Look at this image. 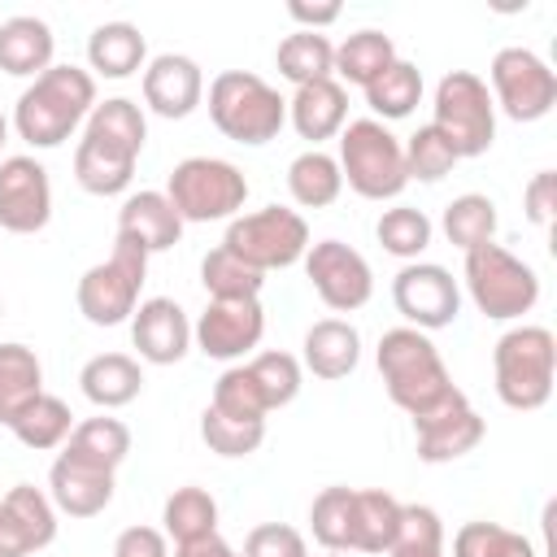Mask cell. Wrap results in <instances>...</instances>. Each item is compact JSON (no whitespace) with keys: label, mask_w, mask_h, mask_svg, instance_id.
Returning a JSON list of instances; mask_svg holds the SVG:
<instances>
[{"label":"cell","mask_w":557,"mask_h":557,"mask_svg":"<svg viewBox=\"0 0 557 557\" xmlns=\"http://www.w3.org/2000/svg\"><path fill=\"white\" fill-rule=\"evenodd\" d=\"M96 109V78L78 65H48L13 104V131L30 148H61Z\"/></svg>","instance_id":"6da1fadb"},{"label":"cell","mask_w":557,"mask_h":557,"mask_svg":"<svg viewBox=\"0 0 557 557\" xmlns=\"http://www.w3.org/2000/svg\"><path fill=\"white\" fill-rule=\"evenodd\" d=\"M374 357H379V374H383L392 405L405 409L409 418L431 413L435 405H444L457 392L453 374H448V366H444V357L426 331L392 326V331H383Z\"/></svg>","instance_id":"7a4b0ae2"},{"label":"cell","mask_w":557,"mask_h":557,"mask_svg":"<svg viewBox=\"0 0 557 557\" xmlns=\"http://www.w3.org/2000/svg\"><path fill=\"white\" fill-rule=\"evenodd\" d=\"M492 379L500 405L531 413L544 409L557 379V339L548 326H513L492 348Z\"/></svg>","instance_id":"3957f363"},{"label":"cell","mask_w":557,"mask_h":557,"mask_svg":"<svg viewBox=\"0 0 557 557\" xmlns=\"http://www.w3.org/2000/svg\"><path fill=\"white\" fill-rule=\"evenodd\" d=\"M209 117L235 144H270L287 122V100L252 70H222L209 83Z\"/></svg>","instance_id":"277c9868"},{"label":"cell","mask_w":557,"mask_h":557,"mask_svg":"<svg viewBox=\"0 0 557 557\" xmlns=\"http://www.w3.org/2000/svg\"><path fill=\"white\" fill-rule=\"evenodd\" d=\"M339 174L366 200H396L409 187L400 139L379 117H357L339 131Z\"/></svg>","instance_id":"5b68a950"},{"label":"cell","mask_w":557,"mask_h":557,"mask_svg":"<svg viewBox=\"0 0 557 557\" xmlns=\"http://www.w3.org/2000/svg\"><path fill=\"white\" fill-rule=\"evenodd\" d=\"M466 292L474 300V309L492 322H509L535 309L540 300V274L513 257L500 244H483L466 252Z\"/></svg>","instance_id":"8992f818"},{"label":"cell","mask_w":557,"mask_h":557,"mask_svg":"<svg viewBox=\"0 0 557 557\" xmlns=\"http://www.w3.org/2000/svg\"><path fill=\"white\" fill-rule=\"evenodd\" d=\"M165 200L183 222H222L235 218L248 200V178L222 157H187L165 178Z\"/></svg>","instance_id":"52a82bcc"},{"label":"cell","mask_w":557,"mask_h":557,"mask_svg":"<svg viewBox=\"0 0 557 557\" xmlns=\"http://www.w3.org/2000/svg\"><path fill=\"white\" fill-rule=\"evenodd\" d=\"M144 278H148V252L117 235L109 261H96L91 270H83L74 287V305L91 326H117L135 313Z\"/></svg>","instance_id":"ba28073f"},{"label":"cell","mask_w":557,"mask_h":557,"mask_svg":"<svg viewBox=\"0 0 557 557\" xmlns=\"http://www.w3.org/2000/svg\"><path fill=\"white\" fill-rule=\"evenodd\" d=\"M431 126L453 144L457 161L461 157H483L496 139V104L492 91L479 74L470 70H448L435 83V117Z\"/></svg>","instance_id":"9c48e42d"},{"label":"cell","mask_w":557,"mask_h":557,"mask_svg":"<svg viewBox=\"0 0 557 557\" xmlns=\"http://www.w3.org/2000/svg\"><path fill=\"white\" fill-rule=\"evenodd\" d=\"M222 248L235 252L244 265H252L261 274L265 270H287V265L305 261V252H309V222L296 209L265 205L257 213L231 218Z\"/></svg>","instance_id":"30bf717a"},{"label":"cell","mask_w":557,"mask_h":557,"mask_svg":"<svg viewBox=\"0 0 557 557\" xmlns=\"http://www.w3.org/2000/svg\"><path fill=\"white\" fill-rule=\"evenodd\" d=\"M487 78H492V104H500L505 117L513 122H540L557 104V74L531 48H500L492 57Z\"/></svg>","instance_id":"8fae6325"},{"label":"cell","mask_w":557,"mask_h":557,"mask_svg":"<svg viewBox=\"0 0 557 557\" xmlns=\"http://www.w3.org/2000/svg\"><path fill=\"white\" fill-rule=\"evenodd\" d=\"M392 305L413 331H440L453 326L461 313V287L457 278L435 261H405L392 278Z\"/></svg>","instance_id":"7c38bea8"},{"label":"cell","mask_w":557,"mask_h":557,"mask_svg":"<svg viewBox=\"0 0 557 557\" xmlns=\"http://www.w3.org/2000/svg\"><path fill=\"white\" fill-rule=\"evenodd\" d=\"M305 274L313 283V292L322 296L326 309L335 313H352L374 296V274L370 261L348 248L344 239H318L305 252Z\"/></svg>","instance_id":"4fadbf2b"},{"label":"cell","mask_w":557,"mask_h":557,"mask_svg":"<svg viewBox=\"0 0 557 557\" xmlns=\"http://www.w3.org/2000/svg\"><path fill=\"white\" fill-rule=\"evenodd\" d=\"M265 335L261 300H209L191 326V344L213 361H239Z\"/></svg>","instance_id":"5bb4252c"},{"label":"cell","mask_w":557,"mask_h":557,"mask_svg":"<svg viewBox=\"0 0 557 557\" xmlns=\"http://www.w3.org/2000/svg\"><path fill=\"white\" fill-rule=\"evenodd\" d=\"M52 218V183L35 157L0 161V231L35 235Z\"/></svg>","instance_id":"9a60e30c"},{"label":"cell","mask_w":557,"mask_h":557,"mask_svg":"<svg viewBox=\"0 0 557 557\" xmlns=\"http://www.w3.org/2000/svg\"><path fill=\"white\" fill-rule=\"evenodd\" d=\"M483 418L479 409L466 400V392L457 387L444 405H435L431 413L413 418V435H418V457L431 461V466H444V461H457L466 453L479 448L483 440Z\"/></svg>","instance_id":"2e32d148"},{"label":"cell","mask_w":557,"mask_h":557,"mask_svg":"<svg viewBox=\"0 0 557 557\" xmlns=\"http://www.w3.org/2000/svg\"><path fill=\"white\" fill-rule=\"evenodd\" d=\"M57 540V505L48 492L17 483L0 496V557H30Z\"/></svg>","instance_id":"e0dca14e"},{"label":"cell","mask_w":557,"mask_h":557,"mask_svg":"<svg viewBox=\"0 0 557 557\" xmlns=\"http://www.w3.org/2000/svg\"><path fill=\"white\" fill-rule=\"evenodd\" d=\"M131 344H135L139 361H148V366L183 361L187 348H191V322H187L183 305L170 300V296L139 300L135 313H131Z\"/></svg>","instance_id":"ac0fdd59"},{"label":"cell","mask_w":557,"mask_h":557,"mask_svg":"<svg viewBox=\"0 0 557 557\" xmlns=\"http://www.w3.org/2000/svg\"><path fill=\"white\" fill-rule=\"evenodd\" d=\"M205 100V74L183 52H161L144 65V104L157 117H187Z\"/></svg>","instance_id":"d6986e66"},{"label":"cell","mask_w":557,"mask_h":557,"mask_svg":"<svg viewBox=\"0 0 557 557\" xmlns=\"http://www.w3.org/2000/svg\"><path fill=\"white\" fill-rule=\"evenodd\" d=\"M48 500L57 505V513L96 518L113 500V470H96V466L61 453L48 470Z\"/></svg>","instance_id":"ffe728a7"},{"label":"cell","mask_w":557,"mask_h":557,"mask_svg":"<svg viewBox=\"0 0 557 557\" xmlns=\"http://www.w3.org/2000/svg\"><path fill=\"white\" fill-rule=\"evenodd\" d=\"M287 117L296 126L300 139H309L313 148L322 139H335L344 126H348V91L339 78H318V83H305L292 91L287 100Z\"/></svg>","instance_id":"44dd1931"},{"label":"cell","mask_w":557,"mask_h":557,"mask_svg":"<svg viewBox=\"0 0 557 557\" xmlns=\"http://www.w3.org/2000/svg\"><path fill=\"white\" fill-rule=\"evenodd\" d=\"M117 235L139 244L148 257L165 252L178 244L183 235V218L174 213V205L165 200V191H131L117 209Z\"/></svg>","instance_id":"7402d4cb"},{"label":"cell","mask_w":557,"mask_h":557,"mask_svg":"<svg viewBox=\"0 0 557 557\" xmlns=\"http://www.w3.org/2000/svg\"><path fill=\"white\" fill-rule=\"evenodd\" d=\"M52 26L35 13H13L0 22V70L13 78H39L52 65Z\"/></svg>","instance_id":"603a6c76"},{"label":"cell","mask_w":557,"mask_h":557,"mask_svg":"<svg viewBox=\"0 0 557 557\" xmlns=\"http://www.w3.org/2000/svg\"><path fill=\"white\" fill-rule=\"evenodd\" d=\"M305 370L313 374V379H326V383H335V379H348L352 370H357V361H361V335H357V326L352 322H344V318H322V322H313L309 331H305Z\"/></svg>","instance_id":"cb8c5ba5"},{"label":"cell","mask_w":557,"mask_h":557,"mask_svg":"<svg viewBox=\"0 0 557 557\" xmlns=\"http://www.w3.org/2000/svg\"><path fill=\"white\" fill-rule=\"evenodd\" d=\"M135 161H139L135 152H126V148L100 139V135H87V131H83V139H78V148H74V178H78V187L91 191V196H117V191L131 187Z\"/></svg>","instance_id":"d4e9b609"},{"label":"cell","mask_w":557,"mask_h":557,"mask_svg":"<svg viewBox=\"0 0 557 557\" xmlns=\"http://www.w3.org/2000/svg\"><path fill=\"white\" fill-rule=\"evenodd\" d=\"M78 387L96 409H122L144 392V370L126 352H96L78 370Z\"/></svg>","instance_id":"484cf974"},{"label":"cell","mask_w":557,"mask_h":557,"mask_svg":"<svg viewBox=\"0 0 557 557\" xmlns=\"http://www.w3.org/2000/svg\"><path fill=\"white\" fill-rule=\"evenodd\" d=\"M148 57V44L135 22H100L87 39V61L104 78H131Z\"/></svg>","instance_id":"4316f807"},{"label":"cell","mask_w":557,"mask_h":557,"mask_svg":"<svg viewBox=\"0 0 557 557\" xmlns=\"http://www.w3.org/2000/svg\"><path fill=\"white\" fill-rule=\"evenodd\" d=\"M61 453L78 457V461H87L96 470H117L126 461V453H131V431H126L122 418H104V413L100 418H83V422H74V431L61 444Z\"/></svg>","instance_id":"83f0119b"},{"label":"cell","mask_w":557,"mask_h":557,"mask_svg":"<svg viewBox=\"0 0 557 557\" xmlns=\"http://www.w3.org/2000/svg\"><path fill=\"white\" fill-rule=\"evenodd\" d=\"M400 522V500L383 487H352V553H387Z\"/></svg>","instance_id":"f1b7e54d"},{"label":"cell","mask_w":557,"mask_h":557,"mask_svg":"<svg viewBox=\"0 0 557 557\" xmlns=\"http://www.w3.org/2000/svg\"><path fill=\"white\" fill-rule=\"evenodd\" d=\"M44 396V366L35 348L26 344H0V426H13V418Z\"/></svg>","instance_id":"f546056e"},{"label":"cell","mask_w":557,"mask_h":557,"mask_svg":"<svg viewBox=\"0 0 557 557\" xmlns=\"http://www.w3.org/2000/svg\"><path fill=\"white\" fill-rule=\"evenodd\" d=\"M287 191L300 209H326L339 200L344 191V174H339V161L322 148H309L300 152L292 165H287Z\"/></svg>","instance_id":"4dcf8cb0"},{"label":"cell","mask_w":557,"mask_h":557,"mask_svg":"<svg viewBox=\"0 0 557 557\" xmlns=\"http://www.w3.org/2000/svg\"><path fill=\"white\" fill-rule=\"evenodd\" d=\"M274 65L287 83L305 87V83H318V78H335V44L322 35V30H292L278 52H274Z\"/></svg>","instance_id":"1f68e13d"},{"label":"cell","mask_w":557,"mask_h":557,"mask_svg":"<svg viewBox=\"0 0 557 557\" xmlns=\"http://www.w3.org/2000/svg\"><path fill=\"white\" fill-rule=\"evenodd\" d=\"M396 61V44L383 30H352L339 48H335V74L339 83H357L361 91Z\"/></svg>","instance_id":"d6a6232c"},{"label":"cell","mask_w":557,"mask_h":557,"mask_svg":"<svg viewBox=\"0 0 557 557\" xmlns=\"http://www.w3.org/2000/svg\"><path fill=\"white\" fill-rule=\"evenodd\" d=\"M13 435H17V444H26V448H35V453H48V448H61L65 440H70V431H74V413H70V405L61 400V396H35L17 418H13V426H9Z\"/></svg>","instance_id":"836d02e7"},{"label":"cell","mask_w":557,"mask_h":557,"mask_svg":"<svg viewBox=\"0 0 557 557\" xmlns=\"http://www.w3.org/2000/svg\"><path fill=\"white\" fill-rule=\"evenodd\" d=\"M161 522H165V540H174V544L205 540L218 531V500L196 483L174 487L165 509H161Z\"/></svg>","instance_id":"e575fe53"},{"label":"cell","mask_w":557,"mask_h":557,"mask_svg":"<svg viewBox=\"0 0 557 557\" xmlns=\"http://www.w3.org/2000/svg\"><path fill=\"white\" fill-rule=\"evenodd\" d=\"M440 231H444V239H448L453 248H461V252L492 244V235H496V205H492V196L466 191V196L448 200V209H444V218H440Z\"/></svg>","instance_id":"d590c367"},{"label":"cell","mask_w":557,"mask_h":557,"mask_svg":"<svg viewBox=\"0 0 557 557\" xmlns=\"http://www.w3.org/2000/svg\"><path fill=\"white\" fill-rule=\"evenodd\" d=\"M418 100H422V70H418L413 61H405V57H396V61L366 87V104H370L379 117H387V122L409 117V113L418 109Z\"/></svg>","instance_id":"8d00e7d4"},{"label":"cell","mask_w":557,"mask_h":557,"mask_svg":"<svg viewBox=\"0 0 557 557\" xmlns=\"http://www.w3.org/2000/svg\"><path fill=\"white\" fill-rule=\"evenodd\" d=\"M200 283L209 292V300H257L265 287V274L244 265L235 252H226L222 244L205 252L200 261Z\"/></svg>","instance_id":"74e56055"},{"label":"cell","mask_w":557,"mask_h":557,"mask_svg":"<svg viewBox=\"0 0 557 557\" xmlns=\"http://www.w3.org/2000/svg\"><path fill=\"white\" fill-rule=\"evenodd\" d=\"M309 531L322 553H352V487H322L309 505Z\"/></svg>","instance_id":"f35d334b"},{"label":"cell","mask_w":557,"mask_h":557,"mask_svg":"<svg viewBox=\"0 0 557 557\" xmlns=\"http://www.w3.org/2000/svg\"><path fill=\"white\" fill-rule=\"evenodd\" d=\"M83 131L87 135H100V139H109V144H117V148H126L135 157L144 152V139H148L144 109L135 100H126V96H109L104 104H96L87 113V126Z\"/></svg>","instance_id":"ab89813d"},{"label":"cell","mask_w":557,"mask_h":557,"mask_svg":"<svg viewBox=\"0 0 557 557\" xmlns=\"http://www.w3.org/2000/svg\"><path fill=\"white\" fill-rule=\"evenodd\" d=\"M374 235H379L383 252H392V257H400V261H418V257L426 252L435 226H431V218H426L422 209L396 205V209H383V213H379Z\"/></svg>","instance_id":"60d3db41"},{"label":"cell","mask_w":557,"mask_h":557,"mask_svg":"<svg viewBox=\"0 0 557 557\" xmlns=\"http://www.w3.org/2000/svg\"><path fill=\"white\" fill-rule=\"evenodd\" d=\"M244 370L252 374L265 409H283L300 396V361L292 352H257L252 361H244Z\"/></svg>","instance_id":"b9f144b4"},{"label":"cell","mask_w":557,"mask_h":557,"mask_svg":"<svg viewBox=\"0 0 557 557\" xmlns=\"http://www.w3.org/2000/svg\"><path fill=\"white\" fill-rule=\"evenodd\" d=\"M453 557H535V544L500 522H466L453 535Z\"/></svg>","instance_id":"7bdbcfd3"},{"label":"cell","mask_w":557,"mask_h":557,"mask_svg":"<svg viewBox=\"0 0 557 557\" xmlns=\"http://www.w3.org/2000/svg\"><path fill=\"white\" fill-rule=\"evenodd\" d=\"M400 152H405V174L409 178H418V183H440L453 165H457V152H453V144L426 122V126H418L405 144H400Z\"/></svg>","instance_id":"ee69618b"},{"label":"cell","mask_w":557,"mask_h":557,"mask_svg":"<svg viewBox=\"0 0 557 557\" xmlns=\"http://www.w3.org/2000/svg\"><path fill=\"white\" fill-rule=\"evenodd\" d=\"M200 440L218 457H252L265 440V422H239V418H226L218 409H205L200 413Z\"/></svg>","instance_id":"f6af8a7d"},{"label":"cell","mask_w":557,"mask_h":557,"mask_svg":"<svg viewBox=\"0 0 557 557\" xmlns=\"http://www.w3.org/2000/svg\"><path fill=\"white\" fill-rule=\"evenodd\" d=\"M209 409H218L226 418H239V422H265V413H270L265 400H261V392H257V383H252V374L244 366L222 370V379L213 383Z\"/></svg>","instance_id":"bcb514c9"},{"label":"cell","mask_w":557,"mask_h":557,"mask_svg":"<svg viewBox=\"0 0 557 557\" xmlns=\"http://www.w3.org/2000/svg\"><path fill=\"white\" fill-rule=\"evenodd\" d=\"M387 553H444V522L431 505H400V522Z\"/></svg>","instance_id":"7dc6e473"},{"label":"cell","mask_w":557,"mask_h":557,"mask_svg":"<svg viewBox=\"0 0 557 557\" xmlns=\"http://www.w3.org/2000/svg\"><path fill=\"white\" fill-rule=\"evenodd\" d=\"M244 557H309L305 535L287 522H261L244 540Z\"/></svg>","instance_id":"c3c4849f"},{"label":"cell","mask_w":557,"mask_h":557,"mask_svg":"<svg viewBox=\"0 0 557 557\" xmlns=\"http://www.w3.org/2000/svg\"><path fill=\"white\" fill-rule=\"evenodd\" d=\"M522 209H527V218H531L535 226H548V222H553V209H557V174H553V170L531 174V183H527V191H522Z\"/></svg>","instance_id":"681fc988"},{"label":"cell","mask_w":557,"mask_h":557,"mask_svg":"<svg viewBox=\"0 0 557 557\" xmlns=\"http://www.w3.org/2000/svg\"><path fill=\"white\" fill-rule=\"evenodd\" d=\"M113 557H170L165 531H157V527H126L113 540Z\"/></svg>","instance_id":"f907efd6"},{"label":"cell","mask_w":557,"mask_h":557,"mask_svg":"<svg viewBox=\"0 0 557 557\" xmlns=\"http://www.w3.org/2000/svg\"><path fill=\"white\" fill-rule=\"evenodd\" d=\"M339 4H305V0H292L287 4V17L292 22H300V30H322V26H331V22H339Z\"/></svg>","instance_id":"816d5d0a"},{"label":"cell","mask_w":557,"mask_h":557,"mask_svg":"<svg viewBox=\"0 0 557 557\" xmlns=\"http://www.w3.org/2000/svg\"><path fill=\"white\" fill-rule=\"evenodd\" d=\"M174 557H244V553H235V548L213 531V535H205V540L178 544V548H174Z\"/></svg>","instance_id":"f5cc1de1"},{"label":"cell","mask_w":557,"mask_h":557,"mask_svg":"<svg viewBox=\"0 0 557 557\" xmlns=\"http://www.w3.org/2000/svg\"><path fill=\"white\" fill-rule=\"evenodd\" d=\"M387 557H444V553H387Z\"/></svg>","instance_id":"db71d44e"},{"label":"cell","mask_w":557,"mask_h":557,"mask_svg":"<svg viewBox=\"0 0 557 557\" xmlns=\"http://www.w3.org/2000/svg\"><path fill=\"white\" fill-rule=\"evenodd\" d=\"M4 139H9V122H4V113H0V148H4Z\"/></svg>","instance_id":"11a10c76"},{"label":"cell","mask_w":557,"mask_h":557,"mask_svg":"<svg viewBox=\"0 0 557 557\" xmlns=\"http://www.w3.org/2000/svg\"><path fill=\"white\" fill-rule=\"evenodd\" d=\"M322 557H348V553H322Z\"/></svg>","instance_id":"9f6ffc18"},{"label":"cell","mask_w":557,"mask_h":557,"mask_svg":"<svg viewBox=\"0 0 557 557\" xmlns=\"http://www.w3.org/2000/svg\"><path fill=\"white\" fill-rule=\"evenodd\" d=\"M0 318H4V300H0Z\"/></svg>","instance_id":"6f0895ef"}]
</instances>
